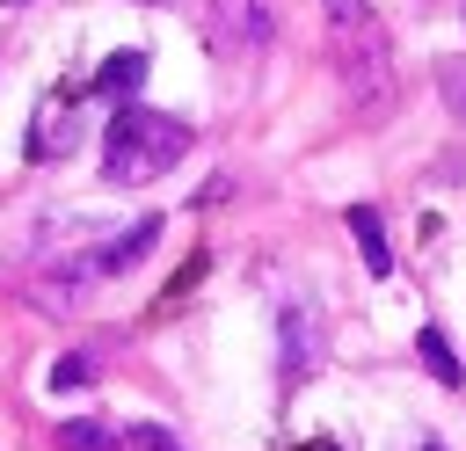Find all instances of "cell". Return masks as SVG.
Wrapping results in <instances>:
<instances>
[{"mask_svg": "<svg viewBox=\"0 0 466 451\" xmlns=\"http://www.w3.org/2000/svg\"><path fill=\"white\" fill-rule=\"evenodd\" d=\"M189 153V124L182 116H160V109H116L102 124V175L116 189H138L153 175H167L175 160Z\"/></svg>", "mask_w": 466, "mask_h": 451, "instance_id": "obj_1", "label": "cell"}, {"mask_svg": "<svg viewBox=\"0 0 466 451\" xmlns=\"http://www.w3.org/2000/svg\"><path fill=\"white\" fill-rule=\"evenodd\" d=\"M328 7V36H335V58H342V80L364 109H379L393 95V51H386V29L364 0H320Z\"/></svg>", "mask_w": 466, "mask_h": 451, "instance_id": "obj_2", "label": "cell"}, {"mask_svg": "<svg viewBox=\"0 0 466 451\" xmlns=\"http://www.w3.org/2000/svg\"><path fill=\"white\" fill-rule=\"evenodd\" d=\"M146 65H153L146 51H109V58H102V73H95V87H102L116 109H131V95L146 87Z\"/></svg>", "mask_w": 466, "mask_h": 451, "instance_id": "obj_3", "label": "cell"}, {"mask_svg": "<svg viewBox=\"0 0 466 451\" xmlns=\"http://www.w3.org/2000/svg\"><path fill=\"white\" fill-rule=\"evenodd\" d=\"M73 145H80V116H73V102L44 109V116H36V138H29V160H66Z\"/></svg>", "mask_w": 466, "mask_h": 451, "instance_id": "obj_4", "label": "cell"}, {"mask_svg": "<svg viewBox=\"0 0 466 451\" xmlns=\"http://www.w3.org/2000/svg\"><path fill=\"white\" fill-rule=\"evenodd\" d=\"M153 240H160V218H138V226H131L124 240H109V247L95 255V276H124V269H138Z\"/></svg>", "mask_w": 466, "mask_h": 451, "instance_id": "obj_5", "label": "cell"}, {"mask_svg": "<svg viewBox=\"0 0 466 451\" xmlns=\"http://www.w3.org/2000/svg\"><path fill=\"white\" fill-rule=\"evenodd\" d=\"M218 15H226V36L233 44H269L277 36V7L269 0H218Z\"/></svg>", "mask_w": 466, "mask_h": 451, "instance_id": "obj_6", "label": "cell"}, {"mask_svg": "<svg viewBox=\"0 0 466 451\" xmlns=\"http://www.w3.org/2000/svg\"><path fill=\"white\" fill-rule=\"evenodd\" d=\"M350 233H357L364 269H371V276H386V269H393V247H386V226H379V211H371V204H350Z\"/></svg>", "mask_w": 466, "mask_h": 451, "instance_id": "obj_7", "label": "cell"}, {"mask_svg": "<svg viewBox=\"0 0 466 451\" xmlns=\"http://www.w3.org/2000/svg\"><path fill=\"white\" fill-rule=\"evenodd\" d=\"M58 451H124V436L109 422H95V415H66L58 422Z\"/></svg>", "mask_w": 466, "mask_h": 451, "instance_id": "obj_8", "label": "cell"}, {"mask_svg": "<svg viewBox=\"0 0 466 451\" xmlns=\"http://www.w3.org/2000/svg\"><path fill=\"white\" fill-rule=\"evenodd\" d=\"M313 371V342H306V313L284 306V378H306Z\"/></svg>", "mask_w": 466, "mask_h": 451, "instance_id": "obj_9", "label": "cell"}, {"mask_svg": "<svg viewBox=\"0 0 466 451\" xmlns=\"http://www.w3.org/2000/svg\"><path fill=\"white\" fill-rule=\"evenodd\" d=\"M415 356L430 364V378H437V386H459V378H466V371H459V356H451V342H444L437 327H422V335H415Z\"/></svg>", "mask_w": 466, "mask_h": 451, "instance_id": "obj_10", "label": "cell"}, {"mask_svg": "<svg viewBox=\"0 0 466 451\" xmlns=\"http://www.w3.org/2000/svg\"><path fill=\"white\" fill-rule=\"evenodd\" d=\"M124 444H131V451H182L160 422H131V429H124Z\"/></svg>", "mask_w": 466, "mask_h": 451, "instance_id": "obj_11", "label": "cell"}, {"mask_svg": "<svg viewBox=\"0 0 466 451\" xmlns=\"http://www.w3.org/2000/svg\"><path fill=\"white\" fill-rule=\"evenodd\" d=\"M87 378H95L87 356H58V364H51V393H58V386H87Z\"/></svg>", "mask_w": 466, "mask_h": 451, "instance_id": "obj_12", "label": "cell"}, {"mask_svg": "<svg viewBox=\"0 0 466 451\" xmlns=\"http://www.w3.org/2000/svg\"><path fill=\"white\" fill-rule=\"evenodd\" d=\"M437 87H444V102L466 116V65H437Z\"/></svg>", "mask_w": 466, "mask_h": 451, "instance_id": "obj_13", "label": "cell"}, {"mask_svg": "<svg viewBox=\"0 0 466 451\" xmlns=\"http://www.w3.org/2000/svg\"><path fill=\"white\" fill-rule=\"evenodd\" d=\"M7 7H22V0H7Z\"/></svg>", "mask_w": 466, "mask_h": 451, "instance_id": "obj_14", "label": "cell"}, {"mask_svg": "<svg viewBox=\"0 0 466 451\" xmlns=\"http://www.w3.org/2000/svg\"><path fill=\"white\" fill-rule=\"evenodd\" d=\"M459 15H466V0H459Z\"/></svg>", "mask_w": 466, "mask_h": 451, "instance_id": "obj_15", "label": "cell"}, {"mask_svg": "<svg viewBox=\"0 0 466 451\" xmlns=\"http://www.w3.org/2000/svg\"><path fill=\"white\" fill-rule=\"evenodd\" d=\"M146 7H160V0H146Z\"/></svg>", "mask_w": 466, "mask_h": 451, "instance_id": "obj_16", "label": "cell"}]
</instances>
